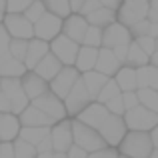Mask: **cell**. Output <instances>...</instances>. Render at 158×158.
I'll return each mask as SVG.
<instances>
[{"mask_svg":"<svg viewBox=\"0 0 158 158\" xmlns=\"http://www.w3.org/2000/svg\"><path fill=\"white\" fill-rule=\"evenodd\" d=\"M2 18H4V12L0 10V24H2Z\"/></svg>","mask_w":158,"mask_h":158,"instance_id":"obj_60","label":"cell"},{"mask_svg":"<svg viewBox=\"0 0 158 158\" xmlns=\"http://www.w3.org/2000/svg\"><path fill=\"white\" fill-rule=\"evenodd\" d=\"M80 44L72 42L70 38H66L64 34L56 36V38L50 42V54L60 62L62 66H74V60H76V54Z\"/></svg>","mask_w":158,"mask_h":158,"instance_id":"obj_10","label":"cell"},{"mask_svg":"<svg viewBox=\"0 0 158 158\" xmlns=\"http://www.w3.org/2000/svg\"><path fill=\"white\" fill-rule=\"evenodd\" d=\"M8 44H10V36H8L6 28L0 24V56L8 52Z\"/></svg>","mask_w":158,"mask_h":158,"instance_id":"obj_45","label":"cell"},{"mask_svg":"<svg viewBox=\"0 0 158 158\" xmlns=\"http://www.w3.org/2000/svg\"><path fill=\"white\" fill-rule=\"evenodd\" d=\"M70 2V10H72V14H78V10H80V6L84 4V0H68Z\"/></svg>","mask_w":158,"mask_h":158,"instance_id":"obj_53","label":"cell"},{"mask_svg":"<svg viewBox=\"0 0 158 158\" xmlns=\"http://www.w3.org/2000/svg\"><path fill=\"white\" fill-rule=\"evenodd\" d=\"M120 94H122V92H120V88L116 86V82H114V80L110 78V80H108L106 84H104V88L100 90V94L96 96V102H100V104H108L110 100H114V98H118Z\"/></svg>","mask_w":158,"mask_h":158,"instance_id":"obj_33","label":"cell"},{"mask_svg":"<svg viewBox=\"0 0 158 158\" xmlns=\"http://www.w3.org/2000/svg\"><path fill=\"white\" fill-rule=\"evenodd\" d=\"M24 72H26L24 64L12 58L10 52L0 56V78H20Z\"/></svg>","mask_w":158,"mask_h":158,"instance_id":"obj_25","label":"cell"},{"mask_svg":"<svg viewBox=\"0 0 158 158\" xmlns=\"http://www.w3.org/2000/svg\"><path fill=\"white\" fill-rule=\"evenodd\" d=\"M124 124L128 130H140V132H150L158 124V112H152L144 106H134L122 114Z\"/></svg>","mask_w":158,"mask_h":158,"instance_id":"obj_3","label":"cell"},{"mask_svg":"<svg viewBox=\"0 0 158 158\" xmlns=\"http://www.w3.org/2000/svg\"><path fill=\"white\" fill-rule=\"evenodd\" d=\"M18 122L22 128H32V126H38V128H52L54 120L48 114H44L40 108H36L34 104H28L22 112L18 114Z\"/></svg>","mask_w":158,"mask_h":158,"instance_id":"obj_15","label":"cell"},{"mask_svg":"<svg viewBox=\"0 0 158 158\" xmlns=\"http://www.w3.org/2000/svg\"><path fill=\"white\" fill-rule=\"evenodd\" d=\"M0 158H14L12 142H0Z\"/></svg>","mask_w":158,"mask_h":158,"instance_id":"obj_48","label":"cell"},{"mask_svg":"<svg viewBox=\"0 0 158 158\" xmlns=\"http://www.w3.org/2000/svg\"><path fill=\"white\" fill-rule=\"evenodd\" d=\"M100 6H102V4L98 2V0H84V4H82V6H80V10H78V14L86 18V16H88L90 12H94L96 8H100Z\"/></svg>","mask_w":158,"mask_h":158,"instance_id":"obj_44","label":"cell"},{"mask_svg":"<svg viewBox=\"0 0 158 158\" xmlns=\"http://www.w3.org/2000/svg\"><path fill=\"white\" fill-rule=\"evenodd\" d=\"M118 158H126V156H118Z\"/></svg>","mask_w":158,"mask_h":158,"instance_id":"obj_62","label":"cell"},{"mask_svg":"<svg viewBox=\"0 0 158 158\" xmlns=\"http://www.w3.org/2000/svg\"><path fill=\"white\" fill-rule=\"evenodd\" d=\"M78 78H80V74H78V70L74 68V66H62L60 72L48 82V90H50L54 96H58L60 100H64L66 94H68L70 90H72V86L78 82Z\"/></svg>","mask_w":158,"mask_h":158,"instance_id":"obj_7","label":"cell"},{"mask_svg":"<svg viewBox=\"0 0 158 158\" xmlns=\"http://www.w3.org/2000/svg\"><path fill=\"white\" fill-rule=\"evenodd\" d=\"M0 92L10 100L12 114H16V116L30 104L28 96L24 94V90H22L20 78H0Z\"/></svg>","mask_w":158,"mask_h":158,"instance_id":"obj_6","label":"cell"},{"mask_svg":"<svg viewBox=\"0 0 158 158\" xmlns=\"http://www.w3.org/2000/svg\"><path fill=\"white\" fill-rule=\"evenodd\" d=\"M66 158H88V152H84L80 146L72 144V146L68 148V152H66Z\"/></svg>","mask_w":158,"mask_h":158,"instance_id":"obj_47","label":"cell"},{"mask_svg":"<svg viewBox=\"0 0 158 158\" xmlns=\"http://www.w3.org/2000/svg\"><path fill=\"white\" fill-rule=\"evenodd\" d=\"M120 62L116 60L114 52L110 50V48H98V56H96V66H94V70L100 74H104V76L112 78L116 72L120 70Z\"/></svg>","mask_w":158,"mask_h":158,"instance_id":"obj_20","label":"cell"},{"mask_svg":"<svg viewBox=\"0 0 158 158\" xmlns=\"http://www.w3.org/2000/svg\"><path fill=\"white\" fill-rule=\"evenodd\" d=\"M132 42V34L124 24L120 22H112L110 26H106L102 30V48H116V46H124V44Z\"/></svg>","mask_w":158,"mask_h":158,"instance_id":"obj_14","label":"cell"},{"mask_svg":"<svg viewBox=\"0 0 158 158\" xmlns=\"http://www.w3.org/2000/svg\"><path fill=\"white\" fill-rule=\"evenodd\" d=\"M106 106V110L108 112H110V114H118V116H122L124 114V112H126V110H124V104H122V98H114V100H110V102H108V104H104Z\"/></svg>","mask_w":158,"mask_h":158,"instance_id":"obj_42","label":"cell"},{"mask_svg":"<svg viewBox=\"0 0 158 158\" xmlns=\"http://www.w3.org/2000/svg\"><path fill=\"white\" fill-rule=\"evenodd\" d=\"M32 28H34V38L50 44L56 36L62 34V18L50 14V12H44L42 18H38L32 24Z\"/></svg>","mask_w":158,"mask_h":158,"instance_id":"obj_8","label":"cell"},{"mask_svg":"<svg viewBox=\"0 0 158 158\" xmlns=\"http://www.w3.org/2000/svg\"><path fill=\"white\" fill-rule=\"evenodd\" d=\"M50 140H52V150L66 154L68 148L72 146V126H70V118H64L56 122L50 128Z\"/></svg>","mask_w":158,"mask_h":158,"instance_id":"obj_13","label":"cell"},{"mask_svg":"<svg viewBox=\"0 0 158 158\" xmlns=\"http://www.w3.org/2000/svg\"><path fill=\"white\" fill-rule=\"evenodd\" d=\"M44 12H46V8H44L42 0H32L30 6L24 10V18H28L32 24H34L38 18H42V16H44Z\"/></svg>","mask_w":158,"mask_h":158,"instance_id":"obj_37","label":"cell"},{"mask_svg":"<svg viewBox=\"0 0 158 158\" xmlns=\"http://www.w3.org/2000/svg\"><path fill=\"white\" fill-rule=\"evenodd\" d=\"M146 64H150V58L140 50V46L132 40V42L128 44V52H126V58H124L122 66H128V68H142V66H146Z\"/></svg>","mask_w":158,"mask_h":158,"instance_id":"obj_29","label":"cell"},{"mask_svg":"<svg viewBox=\"0 0 158 158\" xmlns=\"http://www.w3.org/2000/svg\"><path fill=\"white\" fill-rule=\"evenodd\" d=\"M54 156V152H38L36 154V158H52Z\"/></svg>","mask_w":158,"mask_h":158,"instance_id":"obj_56","label":"cell"},{"mask_svg":"<svg viewBox=\"0 0 158 158\" xmlns=\"http://www.w3.org/2000/svg\"><path fill=\"white\" fill-rule=\"evenodd\" d=\"M60 70H62V64H60V62H58L56 58L52 56L50 52H48L46 56H44L42 60H40L38 64H36L34 68H32V72H34V74H38V76L42 78V80L50 82L52 78L56 76L58 72H60Z\"/></svg>","mask_w":158,"mask_h":158,"instance_id":"obj_23","label":"cell"},{"mask_svg":"<svg viewBox=\"0 0 158 158\" xmlns=\"http://www.w3.org/2000/svg\"><path fill=\"white\" fill-rule=\"evenodd\" d=\"M96 130H98V134L102 136V140L106 142V146L116 148L120 142H122V138L128 132V128H126V124H124L122 116L110 114V112H108V116L100 122V126H98Z\"/></svg>","mask_w":158,"mask_h":158,"instance_id":"obj_5","label":"cell"},{"mask_svg":"<svg viewBox=\"0 0 158 158\" xmlns=\"http://www.w3.org/2000/svg\"><path fill=\"white\" fill-rule=\"evenodd\" d=\"M148 36L158 38V22H150V26H148Z\"/></svg>","mask_w":158,"mask_h":158,"instance_id":"obj_54","label":"cell"},{"mask_svg":"<svg viewBox=\"0 0 158 158\" xmlns=\"http://www.w3.org/2000/svg\"><path fill=\"white\" fill-rule=\"evenodd\" d=\"M0 112H10L12 114V108H10V100L0 92Z\"/></svg>","mask_w":158,"mask_h":158,"instance_id":"obj_51","label":"cell"},{"mask_svg":"<svg viewBox=\"0 0 158 158\" xmlns=\"http://www.w3.org/2000/svg\"><path fill=\"white\" fill-rule=\"evenodd\" d=\"M70 126H72V142L76 146H80L84 152L92 154L96 150H102L106 148V142L102 140V136L98 134V130L86 126V124L78 122V120L70 118Z\"/></svg>","mask_w":158,"mask_h":158,"instance_id":"obj_2","label":"cell"},{"mask_svg":"<svg viewBox=\"0 0 158 158\" xmlns=\"http://www.w3.org/2000/svg\"><path fill=\"white\" fill-rule=\"evenodd\" d=\"M150 64H152V66H156V68H158V50H156V52H154V54L150 56Z\"/></svg>","mask_w":158,"mask_h":158,"instance_id":"obj_55","label":"cell"},{"mask_svg":"<svg viewBox=\"0 0 158 158\" xmlns=\"http://www.w3.org/2000/svg\"><path fill=\"white\" fill-rule=\"evenodd\" d=\"M112 80L116 82L120 92H132V90L138 88V86H136V68L120 66V70L112 76Z\"/></svg>","mask_w":158,"mask_h":158,"instance_id":"obj_27","label":"cell"},{"mask_svg":"<svg viewBox=\"0 0 158 158\" xmlns=\"http://www.w3.org/2000/svg\"><path fill=\"white\" fill-rule=\"evenodd\" d=\"M30 104H34L36 108H40L44 114L50 116L54 122H60V120L68 118V114H66V108H64V102H62L58 96H54L50 90H48L46 94H42V96H38L36 100H32Z\"/></svg>","mask_w":158,"mask_h":158,"instance_id":"obj_12","label":"cell"},{"mask_svg":"<svg viewBox=\"0 0 158 158\" xmlns=\"http://www.w3.org/2000/svg\"><path fill=\"white\" fill-rule=\"evenodd\" d=\"M134 42L138 44L140 50L146 54L148 58L156 52V38H152V36H138V38H134Z\"/></svg>","mask_w":158,"mask_h":158,"instance_id":"obj_39","label":"cell"},{"mask_svg":"<svg viewBox=\"0 0 158 158\" xmlns=\"http://www.w3.org/2000/svg\"><path fill=\"white\" fill-rule=\"evenodd\" d=\"M36 152H54L52 150V140H50V134L46 136V138L42 140V142L36 146Z\"/></svg>","mask_w":158,"mask_h":158,"instance_id":"obj_50","label":"cell"},{"mask_svg":"<svg viewBox=\"0 0 158 158\" xmlns=\"http://www.w3.org/2000/svg\"><path fill=\"white\" fill-rule=\"evenodd\" d=\"M106 116H108L106 106L100 104V102H96V100H92L88 106L82 108V110L74 116V120H78V122H82V124H86V126H90V128H94V130H96Z\"/></svg>","mask_w":158,"mask_h":158,"instance_id":"obj_17","label":"cell"},{"mask_svg":"<svg viewBox=\"0 0 158 158\" xmlns=\"http://www.w3.org/2000/svg\"><path fill=\"white\" fill-rule=\"evenodd\" d=\"M116 150H118L120 156H126V158H148L150 152L154 150L150 132L128 130L124 134L122 142L116 146Z\"/></svg>","mask_w":158,"mask_h":158,"instance_id":"obj_1","label":"cell"},{"mask_svg":"<svg viewBox=\"0 0 158 158\" xmlns=\"http://www.w3.org/2000/svg\"><path fill=\"white\" fill-rule=\"evenodd\" d=\"M148 158H158V148H154V150L150 152V156H148Z\"/></svg>","mask_w":158,"mask_h":158,"instance_id":"obj_57","label":"cell"},{"mask_svg":"<svg viewBox=\"0 0 158 158\" xmlns=\"http://www.w3.org/2000/svg\"><path fill=\"white\" fill-rule=\"evenodd\" d=\"M86 22H88L90 26H96V28H102V30H104L106 26H110L112 22H116V12L110 10V8H106V6H100V8H96L94 12H90V14L86 16Z\"/></svg>","mask_w":158,"mask_h":158,"instance_id":"obj_28","label":"cell"},{"mask_svg":"<svg viewBox=\"0 0 158 158\" xmlns=\"http://www.w3.org/2000/svg\"><path fill=\"white\" fill-rule=\"evenodd\" d=\"M50 134V128H38V126H32V128H20L18 132V138L26 140L28 144L32 146H38L46 136Z\"/></svg>","mask_w":158,"mask_h":158,"instance_id":"obj_30","label":"cell"},{"mask_svg":"<svg viewBox=\"0 0 158 158\" xmlns=\"http://www.w3.org/2000/svg\"><path fill=\"white\" fill-rule=\"evenodd\" d=\"M118 150L116 148H112V146H106V148H102V150H96V152H92V154H88V158H118Z\"/></svg>","mask_w":158,"mask_h":158,"instance_id":"obj_43","label":"cell"},{"mask_svg":"<svg viewBox=\"0 0 158 158\" xmlns=\"http://www.w3.org/2000/svg\"><path fill=\"white\" fill-rule=\"evenodd\" d=\"M112 52H114L116 60H118L120 64H124V58H126V52H128V44H124V46H116V48H112Z\"/></svg>","mask_w":158,"mask_h":158,"instance_id":"obj_49","label":"cell"},{"mask_svg":"<svg viewBox=\"0 0 158 158\" xmlns=\"http://www.w3.org/2000/svg\"><path fill=\"white\" fill-rule=\"evenodd\" d=\"M42 4H44V8H46V12H50V14L58 16V18H62V20L72 14L68 0H42Z\"/></svg>","mask_w":158,"mask_h":158,"instance_id":"obj_32","label":"cell"},{"mask_svg":"<svg viewBox=\"0 0 158 158\" xmlns=\"http://www.w3.org/2000/svg\"><path fill=\"white\" fill-rule=\"evenodd\" d=\"M32 0H6V8H4V14H24L28 6H30Z\"/></svg>","mask_w":158,"mask_h":158,"instance_id":"obj_38","label":"cell"},{"mask_svg":"<svg viewBox=\"0 0 158 158\" xmlns=\"http://www.w3.org/2000/svg\"><path fill=\"white\" fill-rule=\"evenodd\" d=\"M156 50H158V38H156Z\"/></svg>","mask_w":158,"mask_h":158,"instance_id":"obj_61","label":"cell"},{"mask_svg":"<svg viewBox=\"0 0 158 158\" xmlns=\"http://www.w3.org/2000/svg\"><path fill=\"white\" fill-rule=\"evenodd\" d=\"M20 84H22V90H24V94L28 96L30 102L48 92V82L42 80V78H40L38 74H34L32 70H26V72L20 76Z\"/></svg>","mask_w":158,"mask_h":158,"instance_id":"obj_18","label":"cell"},{"mask_svg":"<svg viewBox=\"0 0 158 158\" xmlns=\"http://www.w3.org/2000/svg\"><path fill=\"white\" fill-rule=\"evenodd\" d=\"M96 56H98V48H90V46H82L80 44L76 60H74V68L78 70V74L94 70V66H96Z\"/></svg>","mask_w":158,"mask_h":158,"instance_id":"obj_22","label":"cell"},{"mask_svg":"<svg viewBox=\"0 0 158 158\" xmlns=\"http://www.w3.org/2000/svg\"><path fill=\"white\" fill-rule=\"evenodd\" d=\"M150 22H158V0H148V16Z\"/></svg>","mask_w":158,"mask_h":158,"instance_id":"obj_46","label":"cell"},{"mask_svg":"<svg viewBox=\"0 0 158 158\" xmlns=\"http://www.w3.org/2000/svg\"><path fill=\"white\" fill-rule=\"evenodd\" d=\"M12 146H14V158H36V146H32V144H28L26 140L22 138H16L14 142H12Z\"/></svg>","mask_w":158,"mask_h":158,"instance_id":"obj_34","label":"cell"},{"mask_svg":"<svg viewBox=\"0 0 158 158\" xmlns=\"http://www.w3.org/2000/svg\"><path fill=\"white\" fill-rule=\"evenodd\" d=\"M18 116L10 112H0V142H14L20 132Z\"/></svg>","mask_w":158,"mask_h":158,"instance_id":"obj_21","label":"cell"},{"mask_svg":"<svg viewBox=\"0 0 158 158\" xmlns=\"http://www.w3.org/2000/svg\"><path fill=\"white\" fill-rule=\"evenodd\" d=\"M86 30H88V22L80 14H70L62 20V34L76 44H82V38H84Z\"/></svg>","mask_w":158,"mask_h":158,"instance_id":"obj_16","label":"cell"},{"mask_svg":"<svg viewBox=\"0 0 158 158\" xmlns=\"http://www.w3.org/2000/svg\"><path fill=\"white\" fill-rule=\"evenodd\" d=\"M80 80H82V84H84V88L88 90V94L92 96V100H96V96L100 94V90L104 88V84L110 78L104 76V74H100V72H96V70H90V72L80 74Z\"/></svg>","mask_w":158,"mask_h":158,"instance_id":"obj_24","label":"cell"},{"mask_svg":"<svg viewBox=\"0 0 158 158\" xmlns=\"http://www.w3.org/2000/svg\"><path fill=\"white\" fill-rule=\"evenodd\" d=\"M2 26L6 28L10 38H20V40H32L34 38V28L24 14H4Z\"/></svg>","mask_w":158,"mask_h":158,"instance_id":"obj_9","label":"cell"},{"mask_svg":"<svg viewBox=\"0 0 158 158\" xmlns=\"http://www.w3.org/2000/svg\"><path fill=\"white\" fill-rule=\"evenodd\" d=\"M4 8H6V0H0V10L4 12Z\"/></svg>","mask_w":158,"mask_h":158,"instance_id":"obj_59","label":"cell"},{"mask_svg":"<svg viewBox=\"0 0 158 158\" xmlns=\"http://www.w3.org/2000/svg\"><path fill=\"white\" fill-rule=\"evenodd\" d=\"M136 96H138V104L148 108L152 112H158V90L152 88H138L136 90Z\"/></svg>","mask_w":158,"mask_h":158,"instance_id":"obj_31","label":"cell"},{"mask_svg":"<svg viewBox=\"0 0 158 158\" xmlns=\"http://www.w3.org/2000/svg\"><path fill=\"white\" fill-rule=\"evenodd\" d=\"M148 26H150V20L144 18V20H140V22H136L134 26L128 28V30H130V34H132V40L138 38V36H148Z\"/></svg>","mask_w":158,"mask_h":158,"instance_id":"obj_40","label":"cell"},{"mask_svg":"<svg viewBox=\"0 0 158 158\" xmlns=\"http://www.w3.org/2000/svg\"><path fill=\"white\" fill-rule=\"evenodd\" d=\"M52 158H66V154H62V152H54Z\"/></svg>","mask_w":158,"mask_h":158,"instance_id":"obj_58","label":"cell"},{"mask_svg":"<svg viewBox=\"0 0 158 158\" xmlns=\"http://www.w3.org/2000/svg\"><path fill=\"white\" fill-rule=\"evenodd\" d=\"M148 16V0H122L116 8V22L124 24L126 28L134 26L136 22Z\"/></svg>","mask_w":158,"mask_h":158,"instance_id":"obj_4","label":"cell"},{"mask_svg":"<svg viewBox=\"0 0 158 158\" xmlns=\"http://www.w3.org/2000/svg\"><path fill=\"white\" fill-rule=\"evenodd\" d=\"M98 2H100L102 6H106V8H110V10L116 12V8L120 6V2H122V0H98Z\"/></svg>","mask_w":158,"mask_h":158,"instance_id":"obj_52","label":"cell"},{"mask_svg":"<svg viewBox=\"0 0 158 158\" xmlns=\"http://www.w3.org/2000/svg\"><path fill=\"white\" fill-rule=\"evenodd\" d=\"M136 86H138V88L158 90V68L156 66L146 64V66H142V68H136Z\"/></svg>","mask_w":158,"mask_h":158,"instance_id":"obj_26","label":"cell"},{"mask_svg":"<svg viewBox=\"0 0 158 158\" xmlns=\"http://www.w3.org/2000/svg\"><path fill=\"white\" fill-rule=\"evenodd\" d=\"M62 102H64V108H66V114H68V118H74V116H76L78 112L82 110V108H86L90 102H92V96L88 94V90L84 88L82 80L78 78V82L72 86V90L66 94V98H64Z\"/></svg>","mask_w":158,"mask_h":158,"instance_id":"obj_11","label":"cell"},{"mask_svg":"<svg viewBox=\"0 0 158 158\" xmlns=\"http://www.w3.org/2000/svg\"><path fill=\"white\" fill-rule=\"evenodd\" d=\"M26 48H28V40L10 38V44H8V52H10V56H12V58H16L18 62H24V56H26Z\"/></svg>","mask_w":158,"mask_h":158,"instance_id":"obj_36","label":"cell"},{"mask_svg":"<svg viewBox=\"0 0 158 158\" xmlns=\"http://www.w3.org/2000/svg\"><path fill=\"white\" fill-rule=\"evenodd\" d=\"M82 46H90V48H102V28L90 26L86 30L84 38H82Z\"/></svg>","mask_w":158,"mask_h":158,"instance_id":"obj_35","label":"cell"},{"mask_svg":"<svg viewBox=\"0 0 158 158\" xmlns=\"http://www.w3.org/2000/svg\"><path fill=\"white\" fill-rule=\"evenodd\" d=\"M120 98H122L124 110H130V108L138 106V96H136V90H132V92H122V94H120Z\"/></svg>","mask_w":158,"mask_h":158,"instance_id":"obj_41","label":"cell"},{"mask_svg":"<svg viewBox=\"0 0 158 158\" xmlns=\"http://www.w3.org/2000/svg\"><path fill=\"white\" fill-rule=\"evenodd\" d=\"M50 52V44L44 42V40H38V38H32L28 40V48H26V56H24V68L26 70H32L40 60H42L46 54Z\"/></svg>","mask_w":158,"mask_h":158,"instance_id":"obj_19","label":"cell"}]
</instances>
